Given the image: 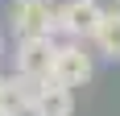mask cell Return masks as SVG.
I'll list each match as a JSON object with an SVG mask.
<instances>
[{
  "instance_id": "9",
  "label": "cell",
  "mask_w": 120,
  "mask_h": 116,
  "mask_svg": "<svg viewBox=\"0 0 120 116\" xmlns=\"http://www.w3.org/2000/svg\"><path fill=\"white\" fill-rule=\"evenodd\" d=\"M0 116H8V112H0Z\"/></svg>"
},
{
  "instance_id": "7",
  "label": "cell",
  "mask_w": 120,
  "mask_h": 116,
  "mask_svg": "<svg viewBox=\"0 0 120 116\" xmlns=\"http://www.w3.org/2000/svg\"><path fill=\"white\" fill-rule=\"evenodd\" d=\"M91 42L99 46V54H108L112 62H120V8H104Z\"/></svg>"
},
{
  "instance_id": "4",
  "label": "cell",
  "mask_w": 120,
  "mask_h": 116,
  "mask_svg": "<svg viewBox=\"0 0 120 116\" xmlns=\"http://www.w3.org/2000/svg\"><path fill=\"white\" fill-rule=\"evenodd\" d=\"M54 50H58V42H54V37H21V42H17V75L50 79Z\"/></svg>"
},
{
  "instance_id": "1",
  "label": "cell",
  "mask_w": 120,
  "mask_h": 116,
  "mask_svg": "<svg viewBox=\"0 0 120 116\" xmlns=\"http://www.w3.org/2000/svg\"><path fill=\"white\" fill-rule=\"evenodd\" d=\"M91 75H95V62H91L83 42H66V46L54 50L50 83H58V87H83V83H91Z\"/></svg>"
},
{
  "instance_id": "8",
  "label": "cell",
  "mask_w": 120,
  "mask_h": 116,
  "mask_svg": "<svg viewBox=\"0 0 120 116\" xmlns=\"http://www.w3.org/2000/svg\"><path fill=\"white\" fill-rule=\"evenodd\" d=\"M0 54H4V37H0Z\"/></svg>"
},
{
  "instance_id": "5",
  "label": "cell",
  "mask_w": 120,
  "mask_h": 116,
  "mask_svg": "<svg viewBox=\"0 0 120 116\" xmlns=\"http://www.w3.org/2000/svg\"><path fill=\"white\" fill-rule=\"evenodd\" d=\"M41 83L46 79H29V75H17V70H12V75H0V112L25 116L29 108H33Z\"/></svg>"
},
{
  "instance_id": "2",
  "label": "cell",
  "mask_w": 120,
  "mask_h": 116,
  "mask_svg": "<svg viewBox=\"0 0 120 116\" xmlns=\"http://www.w3.org/2000/svg\"><path fill=\"white\" fill-rule=\"evenodd\" d=\"M99 17H104V4L99 0H66L62 8H54V29L66 33L71 42H87L95 33Z\"/></svg>"
},
{
  "instance_id": "6",
  "label": "cell",
  "mask_w": 120,
  "mask_h": 116,
  "mask_svg": "<svg viewBox=\"0 0 120 116\" xmlns=\"http://www.w3.org/2000/svg\"><path fill=\"white\" fill-rule=\"evenodd\" d=\"M29 112H33V116H71L75 112V95H71V87H58V83L46 79Z\"/></svg>"
},
{
  "instance_id": "3",
  "label": "cell",
  "mask_w": 120,
  "mask_h": 116,
  "mask_svg": "<svg viewBox=\"0 0 120 116\" xmlns=\"http://www.w3.org/2000/svg\"><path fill=\"white\" fill-rule=\"evenodd\" d=\"M12 33L17 37H54V4L50 0H12Z\"/></svg>"
},
{
  "instance_id": "10",
  "label": "cell",
  "mask_w": 120,
  "mask_h": 116,
  "mask_svg": "<svg viewBox=\"0 0 120 116\" xmlns=\"http://www.w3.org/2000/svg\"><path fill=\"white\" fill-rule=\"evenodd\" d=\"M116 4H120V0H116Z\"/></svg>"
}]
</instances>
